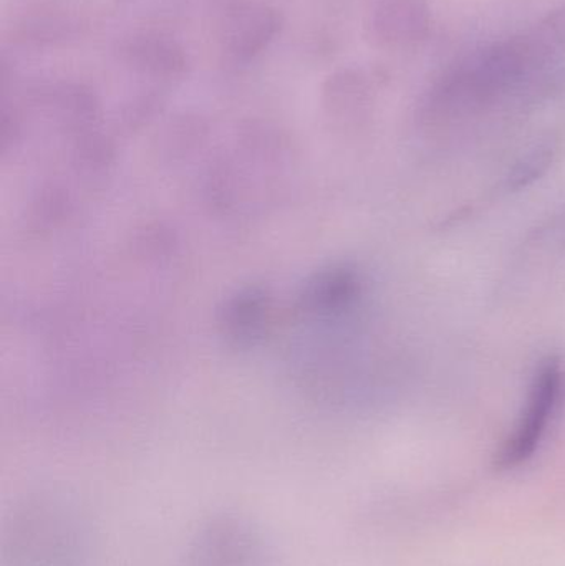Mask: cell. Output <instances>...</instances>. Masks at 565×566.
<instances>
[{
  "instance_id": "3957f363",
  "label": "cell",
  "mask_w": 565,
  "mask_h": 566,
  "mask_svg": "<svg viewBox=\"0 0 565 566\" xmlns=\"http://www.w3.org/2000/svg\"><path fill=\"white\" fill-rule=\"evenodd\" d=\"M430 27L427 0H378L368 19V36L381 49H407L427 39Z\"/></svg>"
},
{
  "instance_id": "7a4b0ae2",
  "label": "cell",
  "mask_w": 565,
  "mask_h": 566,
  "mask_svg": "<svg viewBox=\"0 0 565 566\" xmlns=\"http://www.w3.org/2000/svg\"><path fill=\"white\" fill-rule=\"evenodd\" d=\"M565 391V373L557 359L551 358L541 365L531 386L526 409L521 416L516 431L504 446L501 462L506 465L520 464L533 454L551 419L559 409Z\"/></svg>"
},
{
  "instance_id": "5b68a950",
  "label": "cell",
  "mask_w": 565,
  "mask_h": 566,
  "mask_svg": "<svg viewBox=\"0 0 565 566\" xmlns=\"http://www.w3.org/2000/svg\"><path fill=\"white\" fill-rule=\"evenodd\" d=\"M279 17L265 6H239L229 13L224 25L226 45L234 55L251 59L278 33Z\"/></svg>"
},
{
  "instance_id": "277c9868",
  "label": "cell",
  "mask_w": 565,
  "mask_h": 566,
  "mask_svg": "<svg viewBox=\"0 0 565 566\" xmlns=\"http://www.w3.org/2000/svg\"><path fill=\"white\" fill-rule=\"evenodd\" d=\"M269 310V296L258 286H249L229 296L219 316L222 335L239 348L254 346L264 336Z\"/></svg>"
},
{
  "instance_id": "6da1fadb",
  "label": "cell",
  "mask_w": 565,
  "mask_h": 566,
  "mask_svg": "<svg viewBox=\"0 0 565 566\" xmlns=\"http://www.w3.org/2000/svg\"><path fill=\"white\" fill-rule=\"evenodd\" d=\"M279 151L275 146H255L219 165L209 185L212 202L226 211L251 212L275 201L287 179V165Z\"/></svg>"
},
{
  "instance_id": "8992f818",
  "label": "cell",
  "mask_w": 565,
  "mask_h": 566,
  "mask_svg": "<svg viewBox=\"0 0 565 566\" xmlns=\"http://www.w3.org/2000/svg\"><path fill=\"white\" fill-rule=\"evenodd\" d=\"M133 55L149 72L175 73L182 66L181 52L172 43L165 42L158 36L139 42L133 50Z\"/></svg>"
}]
</instances>
